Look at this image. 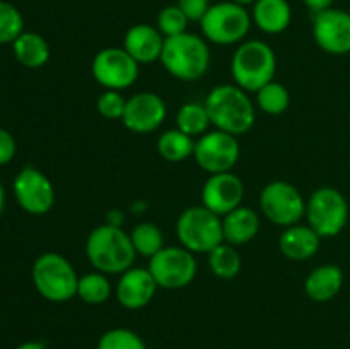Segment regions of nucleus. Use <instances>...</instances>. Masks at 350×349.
<instances>
[{
	"instance_id": "obj_1",
	"label": "nucleus",
	"mask_w": 350,
	"mask_h": 349,
	"mask_svg": "<svg viewBox=\"0 0 350 349\" xmlns=\"http://www.w3.org/2000/svg\"><path fill=\"white\" fill-rule=\"evenodd\" d=\"M211 123L231 135H245L255 125V105L245 89L236 84H221L211 89L204 101Z\"/></svg>"
},
{
	"instance_id": "obj_2",
	"label": "nucleus",
	"mask_w": 350,
	"mask_h": 349,
	"mask_svg": "<svg viewBox=\"0 0 350 349\" xmlns=\"http://www.w3.org/2000/svg\"><path fill=\"white\" fill-rule=\"evenodd\" d=\"M135 248L129 233L120 226H96L85 240V257L89 263L106 276H116L132 269Z\"/></svg>"
},
{
	"instance_id": "obj_3",
	"label": "nucleus",
	"mask_w": 350,
	"mask_h": 349,
	"mask_svg": "<svg viewBox=\"0 0 350 349\" xmlns=\"http://www.w3.org/2000/svg\"><path fill=\"white\" fill-rule=\"evenodd\" d=\"M159 60L174 79L193 82L207 74L211 67V50L205 38L187 31L164 40Z\"/></svg>"
},
{
	"instance_id": "obj_4",
	"label": "nucleus",
	"mask_w": 350,
	"mask_h": 349,
	"mask_svg": "<svg viewBox=\"0 0 350 349\" xmlns=\"http://www.w3.org/2000/svg\"><path fill=\"white\" fill-rule=\"evenodd\" d=\"M277 72V57L269 43L250 40L236 48L231 58V74L236 86L246 92H256L267 82L273 81Z\"/></svg>"
},
{
	"instance_id": "obj_5",
	"label": "nucleus",
	"mask_w": 350,
	"mask_h": 349,
	"mask_svg": "<svg viewBox=\"0 0 350 349\" xmlns=\"http://www.w3.org/2000/svg\"><path fill=\"white\" fill-rule=\"evenodd\" d=\"M31 277L38 293L51 303H65L77 296L79 276L67 257L60 253H41L34 260Z\"/></svg>"
},
{
	"instance_id": "obj_6",
	"label": "nucleus",
	"mask_w": 350,
	"mask_h": 349,
	"mask_svg": "<svg viewBox=\"0 0 350 349\" xmlns=\"http://www.w3.org/2000/svg\"><path fill=\"white\" fill-rule=\"evenodd\" d=\"M176 236L181 246L191 253H211L215 246L224 243L221 216L204 205H191L178 218Z\"/></svg>"
},
{
	"instance_id": "obj_7",
	"label": "nucleus",
	"mask_w": 350,
	"mask_h": 349,
	"mask_svg": "<svg viewBox=\"0 0 350 349\" xmlns=\"http://www.w3.org/2000/svg\"><path fill=\"white\" fill-rule=\"evenodd\" d=\"M252 14L246 7L231 2L212 3L200 21L202 34L207 41L221 47L241 43L252 27Z\"/></svg>"
},
{
	"instance_id": "obj_8",
	"label": "nucleus",
	"mask_w": 350,
	"mask_h": 349,
	"mask_svg": "<svg viewBox=\"0 0 350 349\" xmlns=\"http://www.w3.org/2000/svg\"><path fill=\"white\" fill-rule=\"evenodd\" d=\"M304 218L321 238H334L347 224L349 202L338 188L320 187L306 201Z\"/></svg>"
},
{
	"instance_id": "obj_9",
	"label": "nucleus",
	"mask_w": 350,
	"mask_h": 349,
	"mask_svg": "<svg viewBox=\"0 0 350 349\" xmlns=\"http://www.w3.org/2000/svg\"><path fill=\"white\" fill-rule=\"evenodd\" d=\"M147 269L152 274L157 287L176 291L193 283L198 263L195 253L185 246H164L150 257Z\"/></svg>"
},
{
	"instance_id": "obj_10",
	"label": "nucleus",
	"mask_w": 350,
	"mask_h": 349,
	"mask_svg": "<svg viewBox=\"0 0 350 349\" xmlns=\"http://www.w3.org/2000/svg\"><path fill=\"white\" fill-rule=\"evenodd\" d=\"M260 209L269 221L277 226L297 224L306 214V201L289 181L275 180L260 192Z\"/></svg>"
},
{
	"instance_id": "obj_11",
	"label": "nucleus",
	"mask_w": 350,
	"mask_h": 349,
	"mask_svg": "<svg viewBox=\"0 0 350 349\" xmlns=\"http://www.w3.org/2000/svg\"><path fill=\"white\" fill-rule=\"evenodd\" d=\"M140 65L133 60L125 48L108 47L94 55L91 72L94 81L105 89L123 91L135 84Z\"/></svg>"
},
{
	"instance_id": "obj_12",
	"label": "nucleus",
	"mask_w": 350,
	"mask_h": 349,
	"mask_svg": "<svg viewBox=\"0 0 350 349\" xmlns=\"http://www.w3.org/2000/svg\"><path fill=\"white\" fill-rule=\"evenodd\" d=\"M239 154L241 151L236 135L217 129L204 133L195 142V161L202 170L211 174L231 171L239 161Z\"/></svg>"
},
{
	"instance_id": "obj_13",
	"label": "nucleus",
	"mask_w": 350,
	"mask_h": 349,
	"mask_svg": "<svg viewBox=\"0 0 350 349\" xmlns=\"http://www.w3.org/2000/svg\"><path fill=\"white\" fill-rule=\"evenodd\" d=\"M12 190L19 207L27 214L43 216L55 205L53 183L38 168H23L14 178Z\"/></svg>"
},
{
	"instance_id": "obj_14",
	"label": "nucleus",
	"mask_w": 350,
	"mask_h": 349,
	"mask_svg": "<svg viewBox=\"0 0 350 349\" xmlns=\"http://www.w3.org/2000/svg\"><path fill=\"white\" fill-rule=\"evenodd\" d=\"M313 38L325 53H350V12L330 7L314 14Z\"/></svg>"
},
{
	"instance_id": "obj_15",
	"label": "nucleus",
	"mask_w": 350,
	"mask_h": 349,
	"mask_svg": "<svg viewBox=\"0 0 350 349\" xmlns=\"http://www.w3.org/2000/svg\"><path fill=\"white\" fill-rule=\"evenodd\" d=\"M167 106L159 94L152 91H142L126 99L123 125L133 133L156 132L166 120Z\"/></svg>"
},
{
	"instance_id": "obj_16",
	"label": "nucleus",
	"mask_w": 350,
	"mask_h": 349,
	"mask_svg": "<svg viewBox=\"0 0 350 349\" xmlns=\"http://www.w3.org/2000/svg\"><path fill=\"white\" fill-rule=\"evenodd\" d=\"M243 198L245 183L232 171L211 174L202 187V205L221 218L239 207Z\"/></svg>"
},
{
	"instance_id": "obj_17",
	"label": "nucleus",
	"mask_w": 350,
	"mask_h": 349,
	"mask_svg": "<svg viewBox=\"0 0 350 349\" xmlns=\"http://www.w3.org/2000/svg\"><path fill=\"white\" fill-rule=\"evenodd\" d=\"M156 291L157 284L149 269L132 267L120 274V279L115 287V296L116 301L126 310H140L152 301Z\"/></svg>"
},
{
	"instance_id": "obj_18",
	"label": "nucleus",
	"mask_w": 350,
	"mask_h": 349,
	"mask_svg": "<svg viewBox=\"0 0 350 349\" xmlns=\"http://www.w3.org/2000/svg\"><path fill=\"white\" fill-rule=\"evenodd\" d=\"M164 40L166 38L161 34L156 26L140 23L129 27L125 38H123V48L139 65L152 64L161 58Z\"/></svg>"
},
{
	"instance_id": "obj_19",
	"label": "nucleus",
	"mask_w": 350,
	"mask_h": 349,
	"mask_svg": "<svg viewBox=\"0 0 350 349\" xmlns=\"http://www.w3.org/2000/svg\"><path fill=\"white\" fill-rule=\"evenodd\" d=\"M321 236L310 224L287 226L279 236V250L286 259L294 262L310 260L320 250Z\"/></svg>"
},
{
	"instance_id": "obj_20",
	"label": "nucleus",
	"mask_w": 350,
	"mask_h": 349,
	"mask_svg": "<svg viewBox=\"0 0 350 349\" xmlns=\"http://www.w3.org/2000/svg\"><path fill=\"white\" fill-rule=\"evenodd\" d=\"M344 286V270L335 263H323L308 274L304 293L311 301L327 303L340 293Z\"/></svg>"
},
{
	"instance_id": "obj_21",
	"label": "nucleus",
	"mask_w": 350,
	"mask_h": 349,
	"mask_svg": "<svg viewBox=\"0 0 350 349\" xmlns=\"http://www.w3.org/2000/svg\"><path fill=\"white\" fill-rule=\"evenodd\" d=\"M260 231L258 212L246 205H239L222 218L224 242L232 246H241L255 240Z\"/></svg>"
},
{
	"instance_id": "obj_22",
	"label": "nucleus",
	"mask_w": 350,
	"mask_h": 349,
	"mask_svg": "<svg viewBox=\"0 0 350 349\" xmlns=\"http://www.w3.org/2000/svg\"><path fill=\"white\" fill-rule=\"evenodd\" d=\"M252 9V21L265 34H280L291 26L293 9L287 0H256Z\"/></svg>"
},
{
	"instance_id": "obj_23",
	"label": "nucleus",
	"mask_w": 350,
	"mask_h": 349,
	"mask_svg": "<svg viewBox=\"0 0 350 349\" xmlns=\"http://www.w3.org/2000/svg\"><path fill=\"white\" fill-rule=\"evenodd\" d=\"M16 60L26 68H41L50 60V44L41 34L24 31L12 43Z\"/></svg>"
},
{
	"instance_id": "obj_24",
	"label": "nucleus",
	"mask_w": 350,
	"mask_h": 349,
	"mask_svg": "<svg viewBox=\"0 0 350 349\" xmlns=\"http://www.w3.org/2000/svg\"><path fill=\"white\" fill-rule=\"evenodd\" d=\"M157 153L163 159L170 161V163H181V161L188 159L193 156L195 151V140L193 137L187 135L178 129L164 130L159 137H157Z\"/></svg>"
},
{
	"instance_id": "obj_25",
	"label": "nucleus",
	"mask_w": 350,
	"mask_h": 349,
	"mask_svg": "<svg viewBox=\"0 0 350 349\" xmlns=\"http://www.w3.org/2000/svg\"><path fill=\"white\" fill-rule=\"evenodd\" d=\"M207 108L204 103H185L176 113V129L190 137H202L211 127Z\"/></svg>"
},
{
	"instance_id": "obj_26",
	"label": "nucleus",
	"mask_w": 350,
	"mask_h": 349,
	"mask_svg": "<svg viewBox=\"0 0 350 349\" xmlns=\"http://www.w3.org/2000/svg\"><path fill=\"white\" fill-rule=\"evenodd\" d=\"M207 255L208 267L219 279H234L241 272V257H239L236 246L229 245V243H221Z\"/></svg>"
},
{
	"instance_id": "obj_27",
	"label": "nucleus",
	"mask_w": 350,
	"mask_h": 349,
	"mask_svg": "<svg viewBox=\"0 0 350 349\" xmlns=\"http://www.w3.org/2000/svg\"><path fill=\"white\" fill-rule=\"evenodd\" d=\"M111 283L108 276L99 270L84 274L79 277L77 284V298H81L88 305H103L111 296Z\"/></svg>"
},
{
	"instance_id": "obj_28",
	"label": "nucleus",
	"mask_w": 350,
	"mask_h": 349,
	"mask_svg": "<svg viewBox=\"0 0 350 349\" xmlns=\"http://www.w3.org/2000/svg\"><path fill=\"white\" fill-rule=\"evenodd\" d=\"M129 235L130 240H132V245L133 248H135L137 255L150 259V257L156 255L159 250L164 248L163 231H161L159 226L154 224V222H139V224L133 226V229Z\"/></svg>"
},
{
	"instance_id": "obj_29",
	"label": "nucleus",
	"mask_w": 350,
	"mask_h": 349,
	"mask_svg": "<svg viewBox=\"0 0 350 349\" xmlns=\"http://www.w3.org/2000/svg\"><path fill=\"white\" fill-rule=\"evenodd\" d=\"M256 106L267 115H282L291 105V94L284 84L277 81L267 82L255 92Z\"/></svg>"
},
{
	"instance_id": "obj_30",
	"label": "nucleus",
	"mask_w": 350,
	"mask_h": 349,
	"mask_svg": "<svg viewBox=\"0 0 350 349\" xmlns=\"http://www.w3.org/2000/svg\"><path fill=\"white\" fill-rule=\"evenodd\" d=\"M24 33V17L14 3L0 0V44H12Z\"/></svg>"
},
{
	"instance_id": "obj_31",
	"label": "nucleus",
	"mask_w": 350,
	"mask_h": 349,
	"mask_svg": "<svg viewBox=\"0 0 350 349\" xmlns=\"http://www.w3.org/2000/svg\"><path fill=\"white\" fill-rule=\"evenodd\" d=\"M96 349H147L144 339L130 328H109L99 337Z\"/></svg>"
},
{
	"instance_id": "obj_32",
	"label": "nucleus",
	"mask_w": 350,
	"mask_h": 349,
	"mask_svg": "<svg viewBox=\"0 0 350 349\" xmlns=\"http://www.w3.org/2000/svg\"><path fill=\"white\" fill-rule=\"evenodd\" d=\"M188 23L190 21L185 16L183 10L174 3V5H166L159 10L156 19V27L161 31L164 38H171L187 33Z\"/></svg>"
},
{
	"instance_id": "obj_33",
	"label": "nucleus",
	"mask_w": 350,
	"mask_h": 349,
	"mask_svg": "<svg viewBox=\"0 0 350 349\" xmlns=\"http://www.w3.org/2000/svg\"><path fill=\"white\" fill-rule=\"evenodd\" d=\"M125 106L126 99L123 98L122 91H113V89H106L96 103L98 113L106 120H122Z\"/></svg>"
},
{
	"instance_id": "obj_34",
	"label": "nucleus",
	"mask_w": 350,
	"mask_h": 349,
	"mask_svg": "<svg viewBox=\"0 0 350 349\" xmlns=\"http://www.w3.org/2000/svg\"><path fill=\"white\" fill-rule=\"evenodd\" d=\"M176 5L183 10L190 23H200L212 3L211 0H176Z\"/></svg>"
},
{
	"instance_id": "obj_35",
	"label": "nucleus",
	"mask_w": 350,
	"mask_h": 349,
	"mask_svg": "<svg viewBox=\"0 0 350 349\" xmlns=\"http://www.w3.org/2000/svg\"><path fill=\"white\" fill-rule=\"evenodd\" d=\"M17 153V144L9 130L0 127V166L9 164Z\"/></svg>"
},
{
	"instance_id": "obj_36",
	"label": "nucleus",
	"mask_w": 350,
	"mask_h": 349,
	"mask_svg": "<svg viewBox=\"0 0 350 349\" xmlns=\"http://www.w3.org/2000/svg\"><path fill=\"white\" fill-rule=\"evenodd\" d=\"M303 3L311 10V12L318 14V12H321V10L330 9L332 3H334V0H303Z\"/></svg>"
},
{
	"instance_id": "obj_37",
	"label": "nucleus",
	"mask_w": 350,
	"mask_h": 349,
	"mask_svg": "<svg viewBox=\"0 0 350 349\" xmlns=\"http://www.w3.org/2000/svg\"><path fill=\"white\" fill-rule=\"evenodd\" d=\"M122 222H123V212L109 211L108 214H106V224L120 226V228H122Z\"/></svg>"
},
{
	"instance_id": "obj_38",
	"label": "nucleus",
	"mask_w": 350,
	"mask_h": 349,
	"mask_svg": "<svg viewBox=\"0 0 350 349\" xmlns=\"http://www.w3.org/2000/svg\"><path fill=\"white\" fill-rule=\"evenodd\" d=\"M16 349H48V348L40 341H27V342H23V344L17 346Z\"/></svg>"
},
{
	"instance_id": "obj_39",
	"label": "nucleus",
	"mask_w": 350,
	"mask_h": 349,
	"mask_svg": "<svg viewBox=\"0 0 350 349\" xmlns=\"http://www.w3.org/2000/svg\"><path fill=\"white\" fill-rule=\"evenodd\" d=\"M3 207H5V190H3L2 183H0V216H2Z\"/></svg>"
},
{
	"instance_id": "obj_40",
	"label": "nucleus",
	"mask_w": 350,
	"mask_h": 349,
	"mask_svg": "<svg viewBox=\"0 0 350 349\" xmlns=\"http://www.w3.org/2000/svg\"><path fill=\"white\" fill-rule=\"evenodd\" d=\"M231 2L238 3V5H243V7H248V5H253L256 0H231Z\"/></svg>"
}]
</instances>
